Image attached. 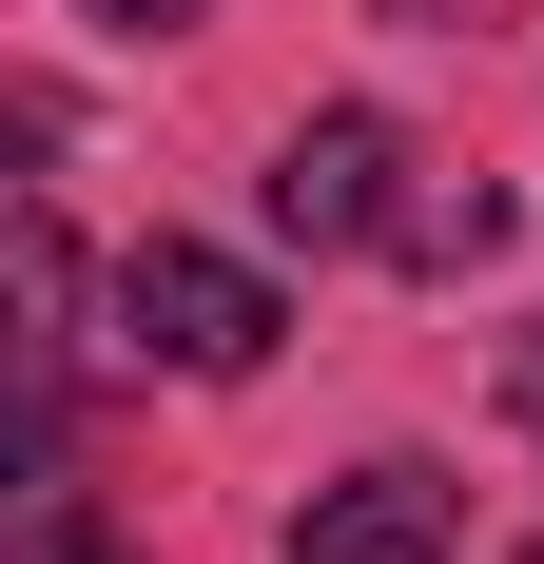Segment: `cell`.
<instances>
[{"label":"cell","mask_w":544,"mask_h":564,"mask_svg":"<svg viewBox=\"0 0 544 564\" xmlns=\"http://www.w3.org/2000/svg\"><path fill=\"white\" fill-rule=\"evenodd\" d=\"M98 20H137V40H175V20H195V0H98Z\"/></svg>","instance_id":"8992f818"},{"label":"cell","mask_w":544,"mask_h":564,"mask_svg":"<svg viewBox=\"0 0 544 564\" xmlns=\"http://www.w3.org/2000/svg\"><path fill=\"white\" fill-rule=\"evenodd\" d=\"M117 332L156 350V370H195V390H233V370H272V273H233V253H195V234H156L137 273H117Z\"/></svg>","instance_id":"6da1fadb"},{"label":"cell","mask_w":544,"mask_h":564,"mask_svg":"<svg viewBox=\"0 0 544 564\" xmlns=\"http://www.w3.org/2000/svg\"><path fill=\"white\" fill-rule=\"evenodd\" d=\"M447 467H350V487H330L312 525H292V564H447Z\"/></svg>","instance_id":"3957f363"},{"label":"cell","mask_w":544,"mask_h":564,"mask_svg":"<svg viewBox=\"0 0 544 564\" xmlns=\"http://www.w3.org/2000/svg\"><path fill=\"white\" fill-rule=\"evenodd\" d=\"M525 564H544V545H525Z\"/></svg>","instance_id":"52a82bcc"},{"label":"cell","mask_w":544,"mask_h":564,"mask_svg":"<svg viewBox=\"0 0 544 564\" xmlns=\"http://www.w3.org/2000/svg\"><path fill=\"white\" fill-rule=\"evenodd\" d=\"M20 545H40V564H117V545H98V507H78L58 467H40V507H20Z\"/></svg>","instance_id":"5b68a950"},{"label":"cell","mask_w":544,"mask_h":564,"mask_svg":"<svg viewBox=\"0 0 544 564\" xmlns=\"http://www.w3.org/2000/svg\"><path fill=\"white\" fill-rule=\"evenodd\" d=\"M409 195H428V175H409L389 117H292V137H272V234H312V253H389Z\"/></svg>","instance_id":"7a4b0ae2"},{"label":"cell","mask_w":544,"mask_h":564,"mask_svg":"<svg viewBox=\"0 0 544 564\" xmlns=\"http://www.w3.org/2000/svg\"><path fill=\"white\" fill-rule=\"evenodd\" d=\"M389 253H409V273H467V253H505V195H487V175H428Z\"/></svg>","instance_id":"277c9868"}]
</instances>
